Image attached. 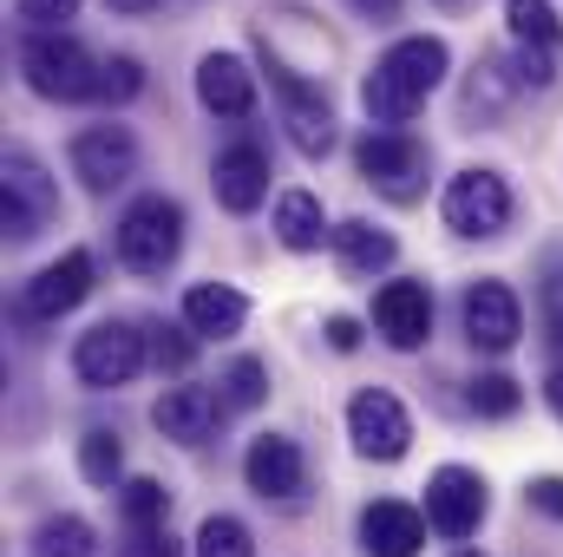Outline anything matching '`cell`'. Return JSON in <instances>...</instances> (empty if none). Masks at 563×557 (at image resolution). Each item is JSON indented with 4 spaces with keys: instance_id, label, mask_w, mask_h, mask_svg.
I'll list each match as a JSON object with an SVG mask.
<instances>
[{
    "instance_id": "6da1fadb",
    "label": "cell",
    "mask_w": 563,
    "mask_h": 557,
    "mask_svg": "<svg viewBox=\"0 0 563 557\" xmlns=\"http://www.w3.org/2000/svg\"><path fill=\"white\" fill-rule=\"evenodd\" d=\"M445 73H452V46H445L439 33L394 40V46L374 59V73L361 79V106H367V119H374L380 132H394V125H407L426 99L439 92Z\"/></svg>"
},
{
    "instance_id": "7a4b0ae2",
    "label": "cell",
    "mask_w": 563,
    "mask_h": 557,
    "mask_svg": "<svg viewBox=\"0 0 563 557\" xmlns=\"http://www.w3.org/2000/svg\"><path fill=\"white\" fill-rule=\"evenodd\" d=\"M20 73L40 99L53 106H79V99H99V73L106 59H92L73 33H26L20 46Z\"/></svg>"
},
{
    "instance_id": "3957f363",
    "label": "cell",
    "mask_w": 563,
    "mask_h": 557,
    "mask_svg": "<svg viewBox=\"0 0 563 557\" xmlns=\"http://www.w3.org/2000/svg\"><path fill=\"white\" fill-rule=\"evenodd\" d=\"M177 256H184V204L164 190H144L119 217V263L132 276H164Z\"/></svg>"
},
{
    "instance_id": "277c9868",
    "label": "cell",
    "mask_w": 563,
    "mask_h": 557,
    "mask_svg": "<svg viewBox=\"0 0 563 557\" xmlns=\"http://www.w3.org/2000/svg\"><path fill=\"white\" fill-rule=\"evenodd\" d=\"M144 361H151V341H144L132 321H99V328H86L79 348H73V374H79V387H92V394L132 387L144 374Z\"/></svg>"
},
{
    "instance_id": "5b68a950",
    "label": "cell",
    "mask_w": 563,
    "mask_h": 557,
    "mask_svg": "<svg viewBox=\"0 0 563 557\" xmlns=\"http://www.w3.org/2000/svg\"><path fill=\"white\" fill-rule=\"evenodd\" d=\"M53 217H59V190H53L46 164L33 151H7V164H0V230H7V243L40 237Z\"/></svg>"
},
{
    "instance_id": "8992f818",
    "label": "cell",
    "mask_w": 563,
    "mask_h": 557,
    "mask_svg": "<svg viewBox=\"0 0 563 557\" xmlns=\"http://www.w3.org/2000/svg\"><path fill=\"white\" fill-rule=\"evenodd\" d=\"M439 217H445L452 237H478V243H485V237H505V223H511V184H505L498 171L472 164V171H459V177L445 184Z\"/></svg>"
},
{
    "instance_id": "52a82bcc",
    "label": "cell",
    "mask_w": 563,
    "mask_h": 557,
    "mask_svg": "<svg viewBox=\"0 0 563 557\" xmlns=\"http://www.w3.org/2000/svg\"><path fill=\"white\" fill-rule=\"evenodd\" d=\"M263 53H269V46H263ZM269 86H276V99H282L288 144H295L301 157H328V151H334V106H328V92H321L314 79H301L295 66H282L276 53H269Z\"/></svg>"
},
{
    "instance_id": "ba28073f",
    "label": "cell",
    "mask_w": 563,
    "mask_h": 557,
    "mask_svg": "<svg viewBox=\"0 0 563 557\" xmlns=\"http://www.w3.org/2000/svg\"><path fill=\"white\" fill-rule=\"evenodd\" d=\"M354 164H361V177L380 190V197H394V204H413L426 190V144L407 139V132H361L354 144Z\"/></svg>"
},
{
    "instance_id": "9c48e42d",
    "label": "cell",
    "mask_w": 563,
    "mask_h": 557,
    "mask_svg": "<svg viewBox=\"0 0 563 557\" xmlns=\"http://www.w3.org/2000/svg\"><path fill=\"white\" fill-rule=\"evenodd\" d=\"M347 439H354L361 459L394 466V459H407V446H413V414H407L387 387H361V394L347 401Z\"/></svg>"
},
{
    "instance_id": "30bf717a",
    "label": "cell",
    "mask_w": 563,
    "mask_h": 557,
    "mask_svg": "<svg viewBox=\"0 0 563 557\" xmlns=\"http://www.w3.org/2000/svg\"><path fill=\"white\" fill-rule=\"evenodd\" d=\"M459 315H465V341L485 348V354H511L518 335H525V308H518V295H511L498 276L472 282L465 302H459Z\"/></svg>"
},
{
    "instance_id": "8fae6325",
    "label": "cell",
    "mask_w": 563,
    "mask_h": 557,
    "mask_svg": "<svg viewBox=\"0 0 563 557\" xmlns=\"http://www.w3.org/2000/svg\"><path fill=\"white\" fill-rule=\"evenodd\" d=\"M426 525L439 538H472L485 525V479L472 466H439L426 479Z\"/></svg>"
},
{
    "instance_id": "7c38bea8",
    "label": "cell",
    "mask_w": 563,
    "mask_h": 557,
    "mask_svg": "<svg viewBox=\"0 0 563 557\" xmlns=\"http://www.w3.org/2000/svg\"><path fill=\"white\" fill-rule=\"evenodd\" d=\"M132 171H139V139H132L125 125H86V132L73 139V177H79L92 197L119 190Z\"/></svg>"
},
{
    "instance_id": "4fadbf2b",
    "label": "cell",
    "mask_w": 563,
    "mask_h": 557,
    "mask_svg": "<svg viewBox=\"0 0 563 557\" xmlns=\"http://www.w3.org/2000/svg\"><path fill=\"white\" fill-rule=\"evenodd\" d=\"M86 295H92V256H86V250H66L59 263H46L40 276L20 288V315H33V321H59V315H73Z\"/></svg>"
},
{
    "instance_id": "5bb4252c",
    "label": "cell",
    "mask_w": 563,
    "mask_h": 557,
    "mask_svg": "<svg viewBox=\"0 0 563 557\" xmlns=\"http://www.w3.org/2000/svg\"><path fill=\"white\" fill-rule=\"evenodd\" d=\"M374 328H380L387 348H400V354L426 348V335H432V288L413 282V276L387 282V288L374 295Z\"/></svg>"
},
{
    "instance_id": "9a60e30c",
    "label": "cell",
    "mask_w": 563,
    "mask_h": 557,
    "mask_svg": "<svg viewBox=\"0 0 563 557\" xmlns=\"http://www.w3.org/2000/svg\"><path fill=\"white\" fill-rule=\"evenodd\" d=\"M210 184H217V204H223L230 217H250V210L269 197V151H263V144H250V139L223 144V151H217Z\"/></svg>"
},
{
    "instance_id": "2e32d148",
    "label": "cell",
    "mask_w": 563,
    "mask_h": 557,
    "mask_svg": "<svg viewBox=\"0 0 563 557\" xmlns=\"http://www.w3.org/2000/svg\"><path fill=\"white\" fill-rule=\"evenodd\" d=\"M243 479H250L256 499H295V492L308 485V459H301L295 439L263 433V439H250V452H243Z\"/></svg>"
},
{
    "instance_id": "e0dca14e",
    "label": "cell",
    "mask_w": 563,
    "mask_h": 557,
    "mask_svg": "<svg viewBox=\"0 0 563 557\" xmlns=\"http://www.w3.org/2000/svg\"><path fill=\"white\" fill-rule=\"evenodd\" d=\"M223 414H230V407H223V394H210V387H164L157 407H151V426H157L164 439H177V446H203Z\"/></svg>"
},
{
    "instance_id": "ac0fdd59",
    "label": "cell",
    "mask_w": 563,
    "mask_h": 557,
    "mask_svg": "<svg viewBox=\"0 0 563 557\" xmlns=\"http://www.w3.org/2000/svg\"><path fill=\"white\" fill-rule=\"evenodd\" d=\"M197 106L217 119H250L256 112V73L236 53H203L197 59Z\"/></svg>"
},
{
    "instance_id": "d6986e66",
    "label": "cell",
    "mask_w": 563,
    "mask_h": 557,
    "mask_svg": "<svg viewBox=\"0 0 563 557\" xmlns=\"http://www.w3.org/2000/svg\"><path fill=\"white\" fill-rule=\"evenodd\" d=\"M426 545V512H413L407 499H374L361 512V551L367 557H420Z\"/></svg>"
},
{
    "instance_id": "ffe728a7",
    "label": "cell",
    "mask_w": 563,
    "mask_h": 557,
    "mask_svg": "<svg viewBox=\"0 0 563 557\" xmlns=\"http://www.w3.org/2000/svg\"><path fill=\"white\" fill-rule=\"evenodd\" d=\"M243 321H250V295L230 282H197L184 295V328L197 341H230V335H243Z\"/></svg>"
},
{
    "instance_id": "44dd1931",
    "label": "cell",
    "mask_w": 563,
    "mask_h": 557,
    "mask_svg": "<svg viewBox=\"0 0 563 557\" xmlns=\"http://www.w3.org/2000/svg\"><path fill=\"white\" fill-rule=\"evenodd\" d=\"M334 250H341V263H347L354 276H380V270H394V256H400V243H394L380 223H367V217L334 223Z\"/></svg>"
},
{
    "instance_id": "7402d4cb",
    "label": "cell",
    "mask_w": 563,
    "mask_h": 557,
    "mask_svg": "<svg viewBox=\"0 0 563 557\" xmlns=\"http://www.w3.org/2000/svg\"><path fill=\"white\" fill-rule=\"evenodd\" d=\"M276 237H282V250H295V256H308V250H321V237H334L328 217H321V197H314V190H282Z\"/></svg>"
},
{
    "instance_id": "603a6c76",
    "label": "cell",
    "mask_w": 563,
    "mask_h": 557,
    "mask_svg": "<svg viewBox=\"0 0 563 557\" xmlns=\"http://www.w3.org/2000/svg\"><path fill=\"white\" fill-rule=\"evenodd\" d=\"M33 551L40 557H99V532L79 518V512H59L33 532Z\"/></svg>"
},
{
    "instance_id": "cb8c5ba5",
    "label": "cell",
    "mask_w": 563,
    "mask_h": 557,
    "mask_svg": "<svg viewBox=\"0 0 563 557\" xmlns=\"http://www.w3.org/2000/svg\"><path fill=\"white\" fill-rule=\"evenodd\" d=\"M505 26H511L518 46H551V53H558V40H563L551 0H505Z\"/></svg>"
},
{
    "instance_id": "d4e9b609",
    "label": "cell",
    "mask_w": 563,
    "mask_h": 557,
    "mask_svg": "<svg viewBox=\"0 0 563 557\" xmlns=\"http://www.w3.org/2000/svg\"><path fill=\"white\" fill-rule=\"evenodd\" d=\"M197 557H256V538H250V525H243V518L210 512V518L197 525Z\"/></svg>"
},
{
    "instance_id": "484cf974",
    "label": "cell",
    "mask_w": 563,
    "mask_h": 557,
    "mask_svg": "<svg viewBox=\"0 0 563 557\" xmlns=\"http://www.w3.org/2000/svg\"><path fill=\"white\" fill-rule=\"evenodd\" d=\"M465 407L478 419H511L518 407H525V387L511 381V374H478L472 387H465Z\"/></svg>"
},
{
    "instance_id": "4316f807",
    "label": "cell",
    "mask_w": 563,
    "mask_h": 557,
    "mask_svg": "<svg viewBox=\"0 0 563 557\" xmlns=\"http://www.w3.org/2000/svg\"><path fill=\"white\" fill-rule=\"evenodd\" d=\"M263 401H269V368H263L256 354L230 361V374H223V407H230V414H250V407H263Z\"/></svg>"
},
{
    "instance_id": "83f0119b",
    "label": "cell",
    "mask_w": 563,
    "mask_h": 557,
    "mask_svg": "<svg viewBox=\"0 0 563 557\" xmlns=\"http://www.w3.org/2000/svg\"><path fill=\"white\" fill-rule=\"evenodd\" d=\"M79 472H86V485H112V479L125 472V446H119V433L92 426V433L79 439Z\"/></svg>"
},
{
    "instance_id": "f1b7e54d",
    "label": "cell",
    "mask_w": 563,
    "mask_h": 557,
    "mask_svg": "<svg viewBox=\"0 0 563 557\" xmlns=\"http://www.w3.org/2000/svg\"><path fill=\"white\" fill-rule=\"evenodd\" d=\"M119 505H125V525L132 532H164V518H170V492L157 479H132L119 492Z\"/></svg>"
},
{
    "instance_id": "f546056e",
    "label": "cell",
    "mask_w": 563,
    "mask_h": 557,
    "mask_svg": "<svg viewBox=\"0 0 563 557\" xmlns=\"http://www.w3.org/2000/svg\"><path fill=\"white\" fill-rule=\"evenodd\" d=\"M139 92H144V66L132 53H112L106 73H99V99H106V106H132Z\"/></svg>"
},
{
    "instance_id": "4dcf8cb0",
    "label": "cell",
    "mask_w": 563,
    "mask_h": 557,
    "mask_svg": "<svg viewBox=\"0 0 563 557\" xmlns=\"http://www.w3.org/2000/svg\"><path fill=\"white\" fill-rule=\"evenodd\" d=\"M151 361L170 368V374H184L197 361V335L190 328H151Z\"/></svg>"
},
{
    "instance_id": "1f68e13d",
    "label": "cell",
    "mask_w": 563,
    "mask_h": 557,
    "mask_svg": "<svg viewBox=\"0 0 563 557\" xmlns=\"http://www.w3.org/2000/svg\"><path fill=\"white\" fill-rule=\"evenodd\" d=\"M13 13H20L33 33H59V20L79 13V0H13Z\"/></svg>"
},
{
    "instance_id": "d6a6232c",
    "label": "cell",
    "mask_w": 563,
    "mask_h": 557,
    "mask_svg": "<svg viewBox=\"0 0 563 557\" xmlns=\"http://www.w3.org/2000/svg\"><path fill=\"white\" fill-rule=\"evenodd\" d=\"M525 505H531V512H544V518H558V525H563V479H558V472L531 479V485H525Z\"/></svg>"
},
{
    "instance_id": "836d02e7",
    "label": "cell",
    "mask_w": 563,
    "mask_h": 557,
    "mask_svg": "<svg viewBox=\"0 0 563 557\" xmlns=\"http://www.w3.org/2000/svg\"><path fill=\"white\" fill-rule=\"evenodd\" d=\"M518 86H551V46H518Z\"/></svg>"
},
{
    "instance_id": "e575fe53",
    "label": "cell",
    "mask_w": 563,
    "mask_h": 557,
    "mask_svg": "<svg viewBox=\"0 0 563 557\" xmlns=\"http://www.w3.org/2000/svg\"><path fill=\"white\" fill-rule=\"evenodd\" d=\"M125 557H177V538L170 532H132Z\"/></svg>"
},
{
    "instance_id": "d590c367",
    "label": "cell",
    "mask_w": 563,
    "mask_h": 557,
    "mask_svg": "<svg viewBox=\"0 0 563 557\" xmlns=\"http://www.w3.org/2000/svg\"><path fill=\"white\" fill-rule=\"evenodd\" d=\"M328 348L334 354H354L361 348V321L354 315H328Z\"/></svg>"
},
{
    "instance_id": "8d00e7d4",
    "label": "cell",
    "mask_w": 563,
    "mask_h": 557,
    "mask_svg": "<svg viewBox=\"0 0 563 557\" xmlns=\"http://www.w3.org/2000/svg\"><path fill=\"white\" fill-rule=\"evenodd\" d=\"M544 328H551V341L563 348V276L544 282Z\"/></svg>"
},
{
    "instance_id": "74e56055",
    "label": "cell",
    "mask_w": 563,
    "mask_h": 557,
    "mask_svg": "<svg viewBox=\"0 0 563 557\" xmlns=\"http://www.w3.org/2000/svg\"><path fill=\"white\" fill-rule=\"evenodd\" d=\"M354 13H367V20H400V0H347Z\"/></svg>"
},
{
    "instance_id": "f35d334b",
    "label": "cell",
    "mask_w": 563,
    "mask_h": 557,
    "mask_svg": "<svg viewBox=\"0 0 563 557\" xmlns=\"http://www.w3.org/2000/svg\"><path fill=\"white\" fill-rule=\"evenodd\" d=\"M544 401H551V414L563 419V368H551V381H544Z\"/></svg>"
},
{
    "instance_id": "ab89813d",
    "label": "cell",
    "mask_w": 563,
    "mask_h": 557,
    "mask_svg": "<svg viewBox=\"0 0 563 557\" xmlns=\"http://www.w3.org/2000/svg\"><path fill=\"white\" fill-rule=\"evenodd\" d=\"M106 7H119V13H151V7H164V0H106Z\"/></svg>"
},
{
    "instance_id": "60d3db41",
    "label": "cell",
    "mask_w": 563,
    "mask_h": 557,
    "mask_svg": "<svg viewBox=\"0 0 563 557\" xmlns=\"http://www.w3.org/2000/svg\"><path fill=\"white\" fill-rule=\"evenodd\" d=\"M452 557H485V551H452Z\"/></svg>"
}]
</instances>
